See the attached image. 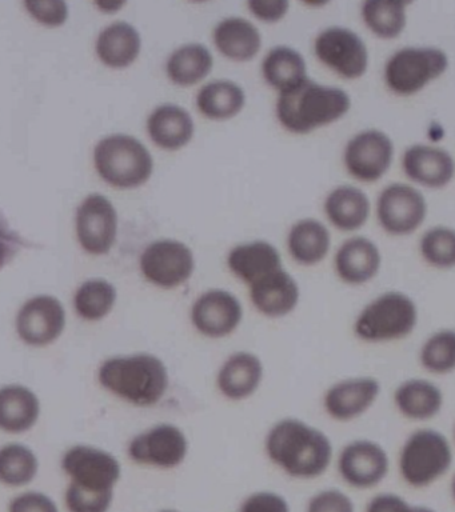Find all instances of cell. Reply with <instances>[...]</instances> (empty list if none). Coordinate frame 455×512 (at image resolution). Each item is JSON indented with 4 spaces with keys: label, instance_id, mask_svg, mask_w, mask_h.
Returning <instances> with one entry per match:
<instances>
[{
    "label": "cell",
    "instance_id": "6da1fadb",
    "mask_svg": "<svg viewBox=\"0 0 455 512\" xmlns=\"http://www.w3.org/2000/svg\"><path fill=\"white\" fill-rule=\"evenodd\" d=\"M273 463L297 479H315L329 471L335 450L329 435L299 419L275 424L266 440Z\"/></svg>",
    "mask_w": 455,
    "mask_h": 512
},
{
    "label": "cell",
    "instance_id": "7a4b0ae2",
    "mask_svg": "<svg viewBox=\"0 0 455 512\" xmlns=\"http://www.w3.org/2000/svg\"><path fill=\"white\" fill-rule=\"evenodd\" d=\"M349 94L341 88L323 86L309 78L282 91L277 104L279 122L295 134L337 122L349 112Z\"/></svg>",
    "mask_w": 455,
    "mask_h": 512
},
{
    "label": "cell",
    "instance_id": "3957f363",
    "mask_svg": "<svg viewBox=\"0 0 455 512\" xmlns=\"http://www.w3.org/2000/svg\"><path fill=\"white\" fill-rule=\"evenodd\" d=\"M419 323L415 300L401 291L375 296L355 316L353 334L366 344L402 342L413 335Z\"/></svg>",
    "mask_w": 455,
    "mask_h": 512
},
{
    "label": "cell",
    "instance_id": "277c9868",
    "mask_svg": "<svg viewBox=\"0 0 455 512\" xmlns=\"http://www.w3.org/2000/svg\"><path fill=\"white\" fill-rule=\"evenodd\" d=\"M99 382L119 398L137 406H153L169 386L165 364L153 355L114 358L102 364Z\"/></svg>",
    "mask_w": 455,
    "mask_h": 512
},
{
    "label": "cell",
    "instance_id": "5b68a950",
    "mask_svg": "<svg viewBox=\"0 0 455 512\" xmlns=\"http://www.w3.org/2000/svg\"><path fill=\"white\" fill-rule=\"evenodd\" d=\"M453 463V442L435 428H417L407 435L399 448V475L415 490L434 486L449 474Z\"/></svg>",
    "mask_w": 455,
    "mask_h": 512
},
{
    "label": "cell",
    "instance_id": "8992f818",
    "mask_svg": "<svg viewBox=\"0 0 455 512\" xmlns=\"http://www.w3.org/2000/svg\"><path fill=\"white\" fill-rule=\"evenodd\" d=\"M95 167L102 178L118 187L146 182L153 171V158L133 136L117 134L103 138L94 151Z\"/></svg>",
    "mask_w": 455,
    "mask_h": 512
},
{
    "label": "cell",
    "instance_id": "52a82bcc",
    "mask_svg": "<svg viewBox=\"0 0 455 512\" xmlns=\"http://www.w3.org/2000/svg\"><path fill=\"white\" fill-rule=\"evenodd\" d=\"M449 67L445 51L435 47H406L387 59L385 82L394 94L410 96L441 78Z\"/></svg>",
    "mask_w": 455,
    "mask_h": 512
},
{
    "label": "cell",
    "instance_id": "ba28073f",
    "mask_svg": "<svg viewBox=\"0 0 455 512\" xmlns=\"http://www.w3.org/2000/svg\"><path fill=\"white\" fill-rule=\"evenodd\" d=\"M339 478L358 491L374 490L390 474V456L377 440L357 438L343 444L335 455Z\"/></svg>",
    "mask_w": 455,
    "mask_h": 512
},
{
    "label": "cell",
    "instance_id": "9c48e42d",
    "mask_svg": "<svg viewBox=\"0 0 455 512\" xmlns=\"http://www.w3.org/2000/svg\"><path fill=\"white\" fill-rule=\"evenodd\" d=\"M381 394L382 383L375 376H346L327 387L322 398L323 411L333 422H355L373 410Z\"/></svg>",
    "mask_w": 455,
    "mask_h": 512
},
{
    "label": "cell",
    "instance_id": "30bf717a",
    "mask_svg": "<svg viewBox=\"0 0 455 512\" xmlns=\"http://www.w3.org/2000/svg\"><path fill=\"white\" fill-rule=\"evenodd\" d=\"M317 58L343 79L362 78L369 68V50L353 30L330 27L319 32L314 42Z\"/></svg>",
    "mask_w": 455,
    "mask_h": 512
},
{
    "label": "cell",
    "instance_id": "8fae6325",
    "mask_svg": "<svg viewBox=\"0 0 455 512\" xmlns=\"http://www.w3.org/2000/svg\"><path fill=\"white\" fill-rule=\"evenodd\" d=\"M425 196L409 184L393 183L383 188L377 200V218L387 234L406 236L425 222Z\"/></svg>",
    "mask_w": 455,
    "mask_h": 512
},
{
    "label": "cell",
    "instance_id": "7c38bea8",
    "mask_svg": "<svg viewBox=\"0 0 455 512\" xmlns=\"http://www.w3.org/2000/svg\"><path fill=\"white\" fill-rule=\"evenodd\" d=\"M394 144L379 130H365L353 136L343 152V163L354 179L374 183L386 174L393 162Z\"/></svg>",
    "mask_w": 455,
    "mask_h": 512
},
{
    "label": "cell",
    "instance_id": "4fadbf2b",
    "mask_svg": "<svg viewBox=\"0 0 455 512\" xmlns=\"http://www.w3.org/2000/svg\"><path fill=\"white\" fill-rule=\"evenodd\" d=\"M62 467L71 483L90 491H114L121 478V464L98 448L77 446L66 452Z\"/></svg>",
    "mask_w": 455,
    "mask_h": 512
},
{
    "label": "cell",
    "instance_id": "5bb4252c",
    "mask_svg": "<svg viewBox=\"0 0 455 512\" xmlns=\"http://www.w3.org/2000/svg\"><path fill=\"white\" fill-rule=\"evenodd\" d=\"M141 267L150 282L162 287L179 286L194 270L193 252L177 240H158L143 251Z\"/></svg>",
    "mask_w": 455,
    "mask_h": 512
},
{
    "label": "cell",
    "instance_id": "9a60e30c",
    "mask_svg": "<svg viewBox=\"0 0 455 512\" xmlns=\"http://www.w3.org/2000/svg\"><path fill=\"white\" fill-rule=\"evenodd\" d=\"M77 234L90 254H106L117 236V212L105 196H87L77 210Z\"/></svg>",
    "mask_w": 455,
    "mask_h": 512
},
{
    "label": "cell",
    "instance_id": "2e32d148",
    "mask_svg": "<svg viewBox=\"0 0 455 512\" xmlns=\"http://www.w3.org/2000/svg\"><path fill=\"white\" fill-rule=\"evenodd\" d=\"M65 324L66 315L61 302L49 295L30 299L21 308L17 318V330L23 342L38 347L57 340Z\"/></svg>",
    "mask_w": 455,
    "mask_h": 512
},
{
    "label": "cell",
    "instance_id": "e0dca14e",
    "mask_svg": "<svg viewBox=\"0 0 455 512\" xmlns=\"http://www.w3.org/2000/svg\"><path fill=\"white\" fill-rule=\"evenodd\" d=\"M382 267V254L373 240L353 236L338 247L334 255V271L347 286H365L377 278Z\"/></svg>",
    "mask_w": 455,
    "mask_h": 512
},
{
    "label": "cell",
    "instance_id": "ac0fdd59",
    "mask_svg": "<svg viewBox=\"0 0 455 512\" xmlns=\"http://www.w3.org/2000/svg\"><path fill=\"white\" fill-rule=\"evenodd\" d=\"M393 404L403 419L426 423L441 415L445 408V392L434 380L415 376L397 384Z\"/></svg>",
    "mask_w": 455,
    "mask_h": 512
},
{
    "label": "cell",
    "instance_id": "d6986e66",
    "mask_svg": "<svg viewBox=\"0 0 455 512\" xmlns=\"http://www.w3.org/2000/svg\"><path fill=\"white\" fill-rule=\"evenodd\" d=\"M129 451L134 462L173 468L185 459L187 442L177 427L162 424L137 436L131 442Z\"/></svg>",
    "mask_w": 455,
    "mask_h": 512
},
{
    "label": "cell",
    "instance_id": "ffe728a7",
    "mask_svg": "<svg viewBox=\"0 0 455 512\" xmlns=\"http://www.w3.org/2000/svg\"><path fill=\"white\" fill-rule=\"evenodd\" d=\"M191 318L202 334L222 338L231 334L241 323L242 307L229 292L209 291L195 302Z\"/></svg>",
    "mask_w": 455,
    "mask_h": 512
},
{
    "label": "cell",
    "instance_id": "44dd1931",
    "mask_svg": "<svg viewBox=\"0 0 455 512\" xmlns=\"http://www.w3.org/2000/svg\"><path fill=\"white\" fill-rule=\"evenodd\" d=\"M407 178L421 186L442 188L453 180L455 163L453 156L439 147L415 144L407 148L402 158Z\"/></svg>",
    "mask_w": 455,
    "mask_h": 512
},
{
    "label": "cell",
    "instance_id": "7402d4cb",
    "mask_svg": "<svg viewBox=\"0 0 455 512\" xmlns=\"http://www.w3.org/2000/svg\"><path fill=\"white\" fill-rule=\"evenodd\" d=\"M251 300L262 314L281 318L297 307L299 287L289 272L279 268L251 284Z\"/></svg>",
    "mask_w": 455,
    "mask_h": 512
},
{
    "label": "cell",
    "instance_id": "603a6c76",
    "mask_svg": "<svg viewBox=\"0 0 455 512\" xmlns=\"http://www.w3.org/2000/svg\"><path fill=\"white\" fill-rule=\"evenodd\" d=\"M325 212L329 222L339 231H357L369 219L370 200L357 187L339 186L327 195Z\"/></svg>",
    "mask_w": 455,
    "mask_h": 512
},
{
    "label": "cell",
    "instance_id": "cb8c5ba5",
    "mask_svg": "<svg viewBox=\"0 0 455 512\" xmlns=\"http://www.w3.org/2000/svg\"><path fill=\"white\" fill-rule=\"evenodd\" d=\"M147 130L159 146L178 148L193 136L194 123L185 108L163 104L151 112L147 119Z\"/></svg>",
    "mask_w": 455,
    "mask_h": 512
},
{
    "label": "cell",
    "instance_id": "d4e9b609",
    "mask_svg": "<svg viewBox=\"0 0 455 512\" xmlns=\"http://www.w3.org/2000/svg\"><path fill=\"white\" fill-rule=\"evenodd\" d=\"M262 376L261 360L255 355L241 352L231 356L223 364L218 376V386L227 398L245 399L257 390Z\"/></svg>",
    "mask_w": 455,
    "mask_h": 512
},
{
    "label": "cell",
    "instance_id": "484cf974",
    "mask_svg": "<svg viewBox=\"0 0 455 512\" xmlns=\"http://www.w3.org/2000/svg\"><path fill=\"white\" fill-rule=\"evenodd\" d=\"M229 266L235 275L251 286L263 276L282 268V260L270 243L253 242L235 247L229 255Z\"/></svg>",
    "mask_w": 455,
    "mask_h": 512
},
{
    "label": "cell",
    "instance_id": "4316f807",
    "mask_svg": "<svg viewBox=\"0 0 455 512\" xmlns=\"http://www.w3.org/2000/svg\"><path fill=\"white\" fill-rule=\"evenodd\" d=\"M41 412L33 391L23 386H7L0 391V427L11 434L30 430Z\"/></svg>",
    "mask_w": 455,
    "mask_h": 512
},
{
    "label": "cell",
    "instance_id": "83f0119b",
    "mask_svg": "<svg viewBox=\"0 0 455 512\" xmlns=\"http://www.w3.org/2000/svg\"><path fill=\"white\" fill-rule=\"evenodd\" d=\"M291 256L303 266H315L325 260L331 247L329 230L315 219H302L291 227L289 239Z\"/></svg>",
    "mask_w": 455,
    "mask_h": 512
},
{
    "label": "cell",
    "instance_id": "f1b7e54d",
    "mask_svg": "<svg viewBox=\"0 0 455 512\" xmlns=\"http://www.w3.org/2000/svg\"><path fill=\"white\" fill-rule=\"evenodd\" d=\"M141 50V36L131 24L114 22L103 28L97 40L99 58L111 67H125Z\"/></svg>",
    "mask_w": 455,
    "mask_h": 512
},
{
    "label": "cell",
    "instance_id": "f546056e",
    "mask_svg": "<svg viewBox=\"0 0 455 512\" xmlns=\"http://www.w3.org/2000/svg\"><path fill=\"white\" fill-rule=\"evenodd\" d=\"M215 43L223 54L237 60L253 58L261 47V35L243 18H227L214 31Z\"/></svg>",
    "mask_w": 455,
    "mask_h": 512
},
{
    "label": "cell",
    "instance_id": "4dcf8cb0",
    "mask_svg": "<svg viewBox=\"0 0 455 512\" xmlns=\"http://www.w3.org/2000/svg\"><path fill=\"white\" fill-rule=\"evenodd\" d=\"M262 70L267 82L281 92L307 78L305 59L298 51L286 46L270 50L263 59Z\"/></svg>",
    "mask_w": 455,
    "mask_h": 512
},
{
    "label": "cell",
    "instance_id": "1f68e13d",
    "mask_svg": "<svg viewBox=\"0 0 455 512\" xmlns=\"http://www.w3.org/2000/svg\"><path fill=\"white\" fill-rule=\"evenodd\" d=\"M422 370L433 376L455 372V328H439L431 332L418 350Z\"/></svg>",
    "mask_w": 455,
    "mask_h": 512
},
{
    "label": "cell",
    "instance_id": "d6a6232c",
    "mask_svg": "<svg viewBox=\"0 0 455 512\" xmlns=\"http://www.w3.org/2000/svg\"><path fill=\"white\" fill-rule=\"evenodd\" d=\"M407 2L370 0L362 4L363 23L375 36L381 39H395L405 30L407 23Z\"/></svg>",
    "mask_w": 455,
    "mask_h": 512
},
{
    "label": "cell",
    "instance_id": "836d02e7",
    "mask_svg": "<svg viewBox=\"0 0 455 512\" xmlns=\"http://www.w3.org/2000/svg\"><path fill=\"white\" fill-rule=\"evenodd\" d=\"M197 103L203 114L214 119H225L241 110L245 94L231 80H215L199 90Z\"/></svg>",
    "mask_w": 455,
    "mask_h": 512
},
{
    "label": "cell",
    "instance_id": "e575fe53",
    "mask_svg": "<svg viewBox=\"0 0 455 512\" xmlns=\"http://www.w3.org/2000/svg\"><path fill=\"white\" fill-rule=\"evenodd\" d=\"M213 66V56L202 44H186L177 48L167 60V74L179 84L201 80Z\"/></svg>",
    "mask_w": 455,
    "mask_h": 512
},
{
    "label": "cell",
    "instance_id": "d590c367",
    "mask_svg": "<svg viewBox=\"0 0 455 512\" xmlns=\"http://www.w3.org/2000/svg\"><path fill=\"white\" fill-rule=\"evenodd\" d=\"M38 472L34 452L22 444H10L0 452V479L7 486H25Z\"/></svg>",
    "mask_w": 455,
    "mask_h": 512
},
{
    "label": "cell",
    "instance_id": "8d00e7d4",
    "mask_svg": "<svg viewBox=\"0 0 455 512\" xmlns=\"http://www.w3.org/2000/svg\"><path fill=\"white\" fill-rule=\"evenodd\" d=\"M115 299L117 291L113 284L106 280H89L79 287L74 304L83 319L99 320L109 314Z\"/></svg>",
    "mask_w": 455,
    "mask_h": 512
},
{
    "label": "cell",
    "instance_id": "74e56055",
    "mask_svg": "<svg viewBox=\"0 0 455 512\" xmlns=\"http://www.w3.org/2000/svg\"><path fill=\"white\" fill-rule=\"evenodd\" d=\"M422 259L437 270L455 268V230L437 226L426 231L419 242Z\"/></svg>",
    "mask_w": 455,
    "mask_h": 512
},
{
    "label": "cell",
    "instance_id": "f35d334b",
    "mask_svg": "<svg viewBox=\"0 0 455 512\" xmlns=\"http://www.w3.org/2000/svg\"><path fill=\"white\" fill-rule=\"evenodd\" d=\"M114 491H90L70 483L66 504L70 512H107L113 503Z\"/></svg>",
    "mask_w": 455,
    "mask_h": 512
},
{
    "label": "cell",
    "instance_id": "ab89813d",
    "mask_svg": "<svg viewBox=\"0 0 455 512\" xmlns=\"http://www.w3.org/2000/svg\"><path fill=\"white\" fill-rule=\"evenodd\" d=\"M306 512H357L354 500L339 488H323L307 502Z\"/></svg>",
    "mask_w": 455,
    "mask_h": 512
},
{
    "label": "cell",
    "instance_id": "60d3db41",
    "mask_svg": "<svg viewBox=\"0 0 455 512\" xmlns=\"http://www.w3.org/2000/svg\"><path fill=\"white\" fill-rule=\"evenodd\" d=\"M27 10L34 15L39 22L49 24V26H58L65 22L67 18V4L61 0H50V2H35V0H27L25 2Z\"/></svg>",
    "mask_w": 455,
    "mask_h": 512
},
{
    "label": "cell",
    "instance_id": "b9f144b4",
    "mask_svg": "<svg viewBox=\"0 0 455 512\" xmlns=\"http://www.w3.org/2000/svg\"><path fill=\"white\" fill-rule=\"evenodd\" d=\"M241 512H290V507L283 496L263 491L249 496L243 502Z\"/></svg>",
    "mask_w": 455,
    "mask_h": 512
},
{
    "label": "cell",
    "instance_id": "7bdbcfd3",
    "mask_svg": "<svg viewBox=\"0 0 455 512\" xmlns=\"http://www.w3.org/2000/svg\"><path fill=\"white\" fill-rule=\"evenodd\" d=\"M10 512H59L57 504L41 492H26L10 504Z\"/></svg>",
    "mask_w": 455,
    "mask_h": 512
},
{
    "label": "cell",
    "instance_id": "ee69618b",
    "mask_svg": "<svg viewBox=\"0 0 455 512\" xmlns=\"http://www.w3.org/2000/svg\"><path fill=\"white\" fill-rule=\"evenodd\" d=\"M411 503L395 492H379L366 504L365 512H407Z\"/></svg>",
    "mask_w": 455,
    "mask_h": 512
},
{
    "label": "cell",
    "instance_id": "f6af8a7d",
    "mask_svg": "<svg viewBox=\"0 0 455 512\" xmlns=\"http://www.w3.org/2000/svg\"><path fill=\"white\" fill-rule=\"evenodd\" d=\"M249 7L258 18L273 22L286 14L289 10V2L286 0H251Z\"/></svg>",
    "mask_w": 455,
    "mask_h": 512
},
{
    "label": "cell",
    "instance_id": "bcb514c9",
    "mask_svg": "<svg viewBox=\"0 0 455 512\" xmlns=\"http://www.w3.org/2000/svg\"><path fill=\"white\" fill-rule=\"evenodd\" d=\"M407 512H438L429 506H419V504H411Z\"/></svg>",
    "mask_w": 455,
    "mask_h": 512
},
{
    "label": "cell",
    "instance_id": "7dc6e473",
    "mask_svg": "<svg viewBox=\"0 0 455 512\" xmlns=\"http://www.w3.org/2000/svg\"><path fill=\"white\" fill-rule=\"evenodd\" d=\"M450 495H451V499H453V503L455 504V472H454L453 476H451Z\"/></svg>",
    "mask_w": 455,
    "mask_h": 512
},
{
    "label": "cell",
    "instance_id": "c3c4849f",
    "mask_svg": "<svg viewBox=\"0 0 455 512\" xmlns=\"http://www.w3.org/2000/svg\"><path fill=\"white\" fill-rule=\"evenodd\" d=\"M99 7H103V8H107V10H111V7H119L121 6L122 2L121 3H117V2H114V3H102V2H99L97 3Z\"/></svg>",
    "mask_w": 455,
    "mask_h": 512
},
{
    "label": "cell",
    "instance_id": "681fc988",
    "mask_svg": "<svg viewBox=\"0 0 455 512\" xmlns=\"http://www.w3.org/2000/svg\"><path fill=\"white\" fill-rule=\"evenodd\" d=\"M451 442H453L454 447H455V420L453 423V431H451Z\"/></svg>",
    "mask_w": 455,
    "mask_h": 512
},
{
    "label": "cell",
    "instance_id": "f907efd6",
    "mask_svg": "<svg viewBox=\"0 0 455 512\" xmlns=\"http://www.w3.org/2000/svg\"><path fill=\"white\" fill-rule=\"evenodd\" d=\"M162 512H177V511H162Z\"/></svg>",
    "mask_w": 455,
    "mask_h": 512
}]
</instances>
